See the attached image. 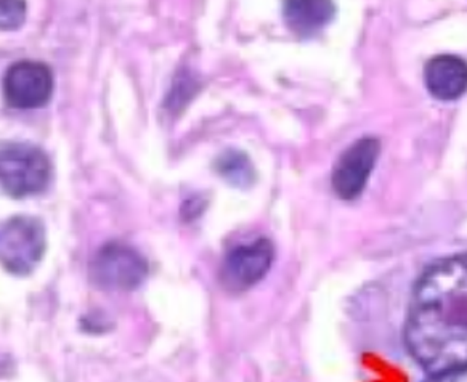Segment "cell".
Listing matches in <instances>:
<instances>
[{
	"label": "cell",
	"mask_w": 467,
	"mask_h": 382,
	"mask_svg": "<svg viewBox=\"0 0 467 382\" xmlns=\"http://www.w3.org/2000/svg\"><path fill=\"white\" fill-rule=\"evenodd\" d=\"M405 341L429 375L467 367V254L437 262L420 276Z\"/></svg>",
	"instance_id": "obj_1"
},
{
	"label": "cell",
	"mask_w": 467,
	"mask_h": 382,
	"mask_svg": "<svg viewBox=\"0 0 467 382\" xmlns=\"http://www.w3.org/2000/svg\"><path fill=\"white\" fill-rule=\"evenodd\" d=\"M52 179L46 151L26 141H5L0 153V183L5 195L23 200L42 193Z\"/></svg>",
	"instance_id": "obj_2"
},
{
	"label": "cell",
	"mask_w": 467,
	"mask_h": 382,
	"mask_svg": "<svg viewBox=\"0 0 467 382\" xmlns=\"http://www.w3.org/2000/svg\"><path fill=\"white\" fill-rule=\"evenodd\" d=\"M46 227L33 215H14L2 223L0 261L15 276H27L39 265L46 253Z\"/></svg>",
	"instance_id": "obj_3"
},
{
	"label": "cell",
	"mask_w": 467,
	"mask_h": 382,
	"mask_svg": "<svg viewBox=\"0 0 467 382\" xmlns=\"http://www.w3.org/2000/svg\"><path fill=\"white\" fill-rule=\"evenodd\" d=\"M95 286L107 291H134L147 280L148 262L137 249L124 243L103 244L88 265Z\"/></svg>",
	"instance_id": "obj_4"
},
{
	"label": "cell",
	"mask_w": 467,
	"mask_h": 382,
	"mask_svg": "<svg viewBox=\"0 0 467 382\" xmlns=\"http://www.w3.org/2000/svg\"><path fill=\"white\" fill-rule=\"evenodd\" d=\"M54 86V73L46 63L16 61L4 76V97L15 109H37L50 101Z\"/></svg>",
	"instance_id": "obj_5"
},
{
	"label": "cell",
	"mask_w": 467,
	"mask_h": 382,
	"mask_svg": "<svg viewBox=\"0 0 467 382\" xmlns=\"http://www.w3.org/2000/svg\"><path fill=\"white\" fill-rule=\"evenodd\" d=\"M274 259V244L267 238H259L230 249L222 262L221 282L223 288L232 293H243L253 288L267 275Z\"/></svg>",
	"instance_id": "obj_6"
},
{
	"label": "cell",
	"mask_w": 467,
	"mask_h": 382,
	"mask_svg": "<svg viewBox=\"0 0 467 382\" xmlns=\"http://www.w3.org/2000/svg\"><path fill=\"white\" fill-rule=\"evenodd\" d=\"M379 151V140L374 137H361L346 148L334 164L331 174L334 193L344 201L358 198L367 187Z\"/></svg>",
	"instance_id": "obj_7"
},
{
	"label": "cell",
	"mask_w": 467,
	"mask_h": 382,
	"mask_svg": "<svg viewBox=\"0 0 467 382\" xmlns=\"http://www.w3.org/2000/svg\"><path fill=\"white\" fill-rule=\"evenodd\" d=\"M428 90L439 100L460 98L467 90V63L454 55H439L424 67Z\"/></svg>",
	"instance_id": "obj_8"
},
{
	"label": "cell",
	"mask_w": 467,
	"mask_h": 382,
	"mask_svg": "<svg viewBox=\"0 0 467 382\" xmlns=\"http://www.w3.org/2000/svg\"><path fill=\"white\" fill-rule=\"evenodd\" d=\"M334 14L336 7L333 2L289 0L283 4L285 23L299 37H308L321 31L333 20Z\"/></svg>",
	"instance_id": "obj_9"
},
{
	"label": "cell",
	"mask_w": 467,
	"mask_h": 382,
	"mask_svg": "<svg viewBox=\"0 0 467 382\" xmlns=\"http://www.w3.org/2000/svg\"><path fill=\"white\" fill-rule=\"evenodd\" d=\"M214 169L222 181L240 190H247L254 185L257 172L251 158L238 148H227L215 158Z\"/></svg>",
	"instance_id": "obj_10"
},
{
	"label": "cell",
	"mask_w": 467,
	"mask_h": 382,
	"mask_svg": "<svg viewBox=\"0 0 467 382\" xmlns=\"http://www.w3.org/2000/svg\"><path fill=\"white\" fill-rule=\"evenodd\" d=\"M200 84L198 79L194 77L193 73H190L188 69H182L181 73H177L174 77L172 86L169 88L164 107L171 113H179L183 108L187 107L190 101L193 100L194 95L198 92Z\"/></svg>",
	"instance_id": "obj_11"
},
{
	"label": "cell",
	"mask_w": 467,
	"mask_h": 382,
	"mask_svg": "<svg viewBox=\"0 0 467 382\" xmlns=\"http://www.w3.org/2000/svg\"><path fill=\"white\" fill-rule=\"evenodd\" d=\"M26 20V4L20 0H4L0 4L2 31H15Z\"/></svg>",
	"instance_id": "obj_12"
},
{
	"label": "cell",
	"mask_w": 467,
	"mask_h": 382,
	"mask_svg": "<svg viewBox=\"0 0 467 382\" xmlns=\"http://www.w3.org/2000/svg\"><path fill=\"white\" fill-rule=\"evenodd\" d=\"M429 382H467V367L448 371L443 375L432 376V379Z\"/></svg>",
	"instance_id": "obj_13"
}]
</instances>
